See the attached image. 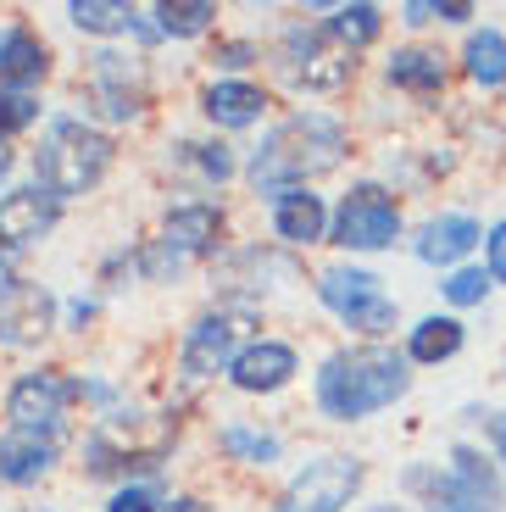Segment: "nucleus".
Returning <instances> with one entry per match:
<instances>
[{
    "label": "nucleus",
    "mask_w": 506,
    "mask_h": 512,
    "mask_svg": "<svg viewBox=\"0 0 506 512\" xmlns=\"http://www.w3.org/2000/svg\"><path fill=\"white\" fill-rule=\"evenodd\" d=\"M351 151V134H345L340 117L329 112H290L279 128H267L262 145L245 162V179L256 195H284V190H312V179L334 173Z\"/></svg>",
    "instance_id": "nucleus-1"
},
{
    "label": "nucleus",
    "mask_w": 506,
    "mask_h": 512,
    "mask_svg": "<svg viewBox=\"0 0 506 512\" xmlns=\"http://www.w3.org/2000/svg\"><path fill=\"white\" fill-rule=\"evenodd\" d=\"M406 390H412V362L395 346H345L323 357L312 379L317 412L329 423H362L373 412L395 407Z\"/></svg>",
    "instance_id": "nucleus-2"
},
{
    "label": "nucleus",
    "mask_w": 506,
    "mask_h": 512,
    "mask_svg": "<svg viewBox=\"0 0 506 512\" xmlns=\"http://www.w3.org/2000/svg\"><path fill=\"white\" fill-rule=\"evenodd\" d=\"M112 167V134L84 117H51L45 140L34 151V184L56 201H78L106 179Z\"/></svg>",
    "instance_id": "nucleus-3"
},
{
    "label": "nucleus",
    "mask_w": 506,
    "mask_h": 512,
    "mask_svg": "<svg viewBox=\"0 0 506 512\" xmlns=\"http://www.w3.org/2000/svg\"><path fill=\"white\" fill-rule=\"evenodd\" d=\"M223 245V206L212 201H178L162 218V234L145 240L140 251V273L151 284H167L178 273H190L201 256H212Z\"/></svg>",
    "instance_id": "nucleus-4"
},
{
    "label": "nucleus",
    "mask_w": 506,
    "mask_h": 512,
    "mask_svg": "<svg viewBox=\"0 0 506 512\" xmlns=\"http://www.w3.org/2000/svg\"><path fill=\"white\" fill-rule=\"evenodd\" d=\"M317 301L351 334H362L367 346H379L384 334L395 329V301L384 290V279L367 268H351V262H334V268L317 273Z\"/></svg>",
    "instance_id": "nucleus-5"
},
{
    "label": "nucleus",
    "mask_w": 506,
    "mask_h": 512,
    "mask_svg": "<svg viewBox=\"0 0 506 512\" xmlns=\"http://www.w3.org/2000/svg\"><path fill=\"white\" fill-rule=\"evenodd\" d=\"M251 329H256V312L251 307H212L190 323L184 346H178V373L184 379H217V373L234 368L245 346H251Z\"/></svg>",
    "instance_id": "nucleus-6"
},
{
    "label": "nucleus",
    "mask_w": 506,
    "mask_h": 512,
    "mask_svg": "<svg viewBox=\"0 0 506 512\" xmlns=\"http://www.w3.org/2000/svg\"><path fill=\"white\" fill-rule=\"evenodd\" d=\"M367 479V462L351 451H329V457H312L290 485L279 490L273 512H345L356 501Z\"/></svg>",
    "instance_id": "nucleus-7"
},
{
    "label": "nucleus",
    "mask_w": 506,
    "mask_h": 512,
    "mask_svg": "<svg viewBox=\"0 0 506 512\" xmlns=\"http://www.w3.org/2000/svg\"><path fill=\"white\" fill-rule=\"evenodd\" d=\"M329 240L340 251H390L401 240V201H395V190H384L373 179L351 184V195L334 206Z\"/></svg>",
    "instance_id": "nucleus-8"
},
{
    "label": "nucleus",
    "mask_w": 506,
    "mask_h": 512,
    "mask_svg": "<svg viewBox=\"0 0 506 512\" xmlns=\"http://www.w3.org/2000/svg\"><path fill=\"white\" fill-rule=\"evenodd\" d=\"M73 396H84V384H73L62 368H28L12 379L6 390V418L12 429H39V435H56L73 407Z\"/></svg>",
    "instance_id": "nucleus-9"
},
{
    "label": "nucleus",
    "mask_w": 506,
    "mask_h": 512,
    "mask_svg": "<svg viewBox=\"0 0 506 512\" xmlns=\"http://www.w3.org/2000/svg\"><path fill=\"white\" fill-rule=\"evenodd\" d=\"M301 373V351L290 340H273V334H256L251 346L234 357L228 368V384L240 390V396H279L284 384Z\"/></svg>",
    "instance_id": "nucleus-10"
},
{
    "label": "nucleus",
    "mask_w": 506,
    "mask_h": 512,
    "mask_svg": "<svg viewBox=\"0 0 506 512\" xmlns=\"http://www.w3.org/2000/svg\"><path fill=\"white\" fill-rule=\"evenodd\" d=\"M56 329V295L34 279H12L0 290V340L6 346H34Z\"/></svg>",
    "instance_id": "nucleus-11"
},
{
    "label": "nucleus",
    "mask_w": 506,
    "mask_h": 512,
    "mask_svg": "<svg viewBox=\"0 0 506 512\" xmlns=\"http://www.w3.org/2000/svg\"><path fill=\"white\" fill-rule=\"evenodd\" d=\"M89 106L106 117V123H134V117L145 112V90L140 78H134V67H128V56H112L101 51L95 62H89V84H84Z\"/></svg>",
    "instance_id": "nucleus-12"
},
{
    "label": "nucleus",
    "mask_w": 506,
    "mask_h": 512,
    "mask_svg": "<svg viewBox=\"0 0 506 512\" xmlns=\"http://www.w3.org/2000/svg\"><path fill=\"white\" fill-rule=\"evenodd\" d=\"M62 218V201L45 195L39 184H17V190L0 195V245L6 251H23V245L45 240Z\"/></svg>",
    "instance_id": "nucleus-13"
},
{
    "label": "nucleus",
    "mask_w": 506,
    "mask_h": 512,
    "mask_svg": "<svg viewBox=\"0 0 506 512\" xmlns=\"http://www.w3.org/2000/svg\"><path fill=\"white\" fill-rule=\"evenodd\" d=\"M56 462H62V440L56 435H39V429H6L0 435V485L28 490L39 479H51Z\"/></svg>",
    "instance_id": "nucleus-14"
},
{
    "label": "nucleus",
    "mask_w": 506,
    "mask_h": 512,
    "mask_svg": "<svg viewBox=\"0 0 506 512\" xmlns=\"http://www.w3.org/2000/svg\"><path fill=\"white\" fill-rule=\"evenodd\" d=\"M45 73H51L45 34L34 23H23V17L0 23V90H34Z\"/></svg>",
    "instance_id": "nucleus-15"
},
{
    "label": "nucleus",
    "mask_w": 506,
    "mask_h": 512,
    "mask_svg": "<svg viewBox=\"0 0 506 512\" xmlns=\"http://www.w3.org/2000/svg\"><path fill=\"white\" fill-rule=\"evenodd\" d=\"M267 106H273V95H267L256 78H212L201 90V112L212 117L217 128H251L267 117Z\"/></svg>",
    "instance_id": "nucleus-16"
},
{
    "label": "nucleus",
    "mask_w": 506,
    "mask_h": 512,
    "mask_svg": "<svg viewBox=\"0 0 506 512\" xmlns=\"http://www.w3.org/2000/svg\"><path fill=\"white\" fill-rule=\"evenodd\" d=\"M267 218H273V234H279L284 245H317V240H329V229H334L329 206H323V195H317V190L273 195Z\"/></svg>",
    "instance_id": "nucleus-17"
},
{
    "label": "nucleus",
    "mask_w": 506,
    "mask_h": 512,
    "mask_svg": "<svg viewBox=\"0 0 506 512\" xmlns=\"http://www.w3.org/2000/svg\"><path fill=\"white\" fill-rule=\"evenodd\" d=\"M484 240V229H479V218H468V212H440V218H429L418 229V262H429V268H451L456 273V262L473 251V245Z\"/></svg>",
    "instance_id": "nucleus-18"
},
{
    "label": "nucleus",
    "mask_w": 506,
    "mask_h": 512,
    "mask_svg": "<svg viewBox=\"0 0 506 512\" xmlns=\"http://www.w3.org/2000/svg\"><path fill=\"white\" fill-rule=\"evenodd\" d=\"M451 490L468 501L473 512H501L506 507L501 468H495L479 446H451Z\"/></svg>",
    "instance_id": "nucleus-19"
},
{
    "label": "nucleus",
    "mask_w": 506,
    "mask_h": 512,
    "mask_svg": "<svg viewBox=\"0 0 506 512\" xmlns=\"http://www.w3.org/2000/svg\"><path fill=\"white\" fill-rule=\"evenodd\" d=\"M462 340H468L462 318L429 312V318H418L406 329V362H412V368H440V362H451L456 351H462Z\"/></svg>",
    "instance_id": "nucleus-20"
},
{
    "label": "nucleus",
    "mask_w": 506,
    "mask_h": 512,
    "mask_svg": "<svg viewBox=\"0 0 506 512\" xmlns=\"http://www.w3.org/2000/svg\"><path fill=\"white\" fill-rule=\"evenodd\" d=\"M384 78L406 95H440L445 90V56L429 45H401V51L384 62Z\"/></svg>",
    "instance_id": "nucleus-21"
},
{
    "label": "nucleus",
    "mask_w": 506,
    "mask_h": 512,
    "mask_svg": "<svg viewBox=\"0 0 506 512\" xmlns=\"http://www.w3.org/2000/svg\"><path fill=\"white\" fill-rule=\"evenodd\" d=\"M323 34L340 45V51H362V45H373V39L384 34V12L379 6H367V0H356V6H334L329 23H323Z\"/></svg>",
    "instance_id": "nucleus-22"
},
{
    "label": "nucleus",
    "mask_w": 506,
    "mask_h": 512,
    "mask_svg": "<svg viewBox=\"0 0 506 512\" xmlns=\"http://www.w3.org/2000/svg\"><path fill=\"white\" fill-rule=\"evenodd\" d=\"M462 67H468V78L484 84V90L506 84V34L501 28H473L468 45H462Z\"/></svg>",
    "instance_id": "nucleus-23"
},
{
    "label": "nucleus",
    "mask_w": 506,
    "mask_h": 512,
    "mask_svg": "<svg viewBox=\"0 0 506 512\" xmlns=\"http://www.w3.org/2000/svg\"><path fill=\"white\" fill-rule=\"evenodd\" d=\"M151 17H156V34L195 39V34H206V28L217 23V6H212V0H162Z\"/></svg>",
    "instance_id": "nucleus-24"
},
{
    "label": "nucleus",
    "mask_w": 506,
    "mask_h": 512,
    "mask_svg": "<svg viewBox=\"0 0 506 512\" xmlns=\"http://www.w3.org/2000/svg\"><path fill=\"white\" fill-rule=\"evenodd\" d=\"M67 23L78 28V34H128V28L140 23V17L128 12L123 0H73L67 6Z\"/></svg>",
    "instance_id": "nucleus-25"
},
{
    "label": "nucleus",
    "mask_w": 506,
    "mask_h": 512,
    "mask_svg": "<svg viewBox=\"0 0 506 512\" xmlns=\"http://www.w3.org/2000/svg\"><path fill=\"white\" fill-rule=\"evenodd\" d=\"M217 446L228 451V457L240 462H279V435H267V429H251V423H223V435H217Z\"/></svg>",
    "instance_id": "nucleus-26"
},
{
    "label": "nucleus",
    "mask_w": 506,
    "mask_h": 512,
    "mask_svg": "<svg viewBox=\"0 0 506 512\" xmlns=\"http://www.w3.org/2000/svg\"><path fill=\"white\" fill-rule=\"evenodd\" d=\"M39 123V95L34 90H0V145Z\"/></svg>",
    "instance_id": "nucleus-27"
},
{
    "label": "nucleus",
    "mask_w": 506,
    "mask_h": 512,
    "mask_svg": "<svg viewBox=\"0 0 506 512\" xmlns=\"http://www.w3.org/2000/svg\"><path fill=\"white\" fill-rule=\"evenodd\" d=\"M440 290H445V301H451V307H479L484 295L495 290V279H490L484 268H456L451 279L440 284Z\"/></svg>",
    "instance_id": "nucleus-28"
},
{
    "label": "nucleus",
    "mask_w": 506,
    "mask_h": 512,
    "mask_svg": "<svg viewBox=\"0 0 506 512\" xmlns=\"http://www.w3.org/2000/svg\"><path fill=\"white\" fill-rule=\"evenodd\" d=\"M195 151V167H201L212 184H228L234 173H240V156H234V145H223V140H206V145H190Z\"/></svg>",
    "instance_id": "nucleus-29"
},
{
    "label": "nucleus",
    "mask_w": 506,
    "mask_h": 512,
    "mask_svg": "<svg viewBox=\"0 0 506 512\" xmlns=\"http://www.w3.org/2000/svg\"><path fill=\"white\" fill-rule=\"evenodd\" d=\"M162 490L145 485V479H128V485L112 490V501H106V512H162Z\"/></svg>",
    "instance_id": "nucleus-30"
},
{
    "label": "nucleus",
    "mask_w": 506,
    "mask_h": 512,
    "mask_svg": "<svg viewBox=\"0 0 506 512\" xmlns=\"http://www.w3.org/2000/svg\"><path fill=\"white\" fill-rule=\"evenodd\" d=\"M406 485L429 490V507H434V512H473L468 501H462V496L451 490V474L440 479V474H423V468H412V474H406Z\"/></svg>",
    "instance_id": "nucleus-31"
},
{
    "label": "nucleus",
    "mask_w": 506,
    "mask_h": 512,
    "mask_svg": "<svg viewBox=\"0 0 506 512\" xmlns=\"http://www.w3.org/2000/svg\"><path fill=\"white\" fill-rule=\"evenodd\" d=\"M484 273H490L495 284H506V218L484 234Z\"/></svg>",
    "instance_id": "nucleus-32"
},
{
    "label": "nucleus",
    "mask_w": 506,
    "mask_h": 512,
    "mask_svg": "<svg viewBox=\"0 0 506 512\" xmlns=\"http://www.w3.org/2000/svg\"><path fill=\"white\" fill-rule=\"evenodd\" d=\"M212 62H217V67H251V62H262V56H256V45L234 39V45H223V51H217Z\"/></svg>",
    "instance_id": "nucleus-33"
},
{
    "label": "nucleus",
    "mask_w": 506,
    "mask_h": 512,
    "mask_svg": "<svg viewBox=\"0 0 506 512\" xmlns=\"http://www.w3.org/2000/svg\"><path fill=\"white\" fill-rule=\"evenodd\" d=\"M401 17L412 28H423V23H434V17H440V6H423V0H412V6H401Z\"/></svg>",
    "instance_id": "nucleus-34"
},
{
    "label": "nucleus",
    "mask_w": 506,
    "mask_h": 512,
    "mask_svg": "<svg viewBox=\"0 0 506 512\" xmlns=\"http://www.w3.org/2000/svg\"><path fill=\"white\" fill-rule=\"evenodd\" d=\"M490 440H495V457L506 462V412H490Z\"/></svg>",
    "instance_id": "nucleus-35"
},
{
    "label": "nucleus",
    "mask_w": 506,
    "mask_h": 512,
    "mask_svg": "<svg viewBox=\"0 0 506 512\" xmlns=\"http://www.w3.org/2000/svg\"><path fill=\"white\" fill-rule=\"evenodd\" d=\"M462 17H473L468 0H445V6H440V23H462Z\"/></svg>",
    "instance_id": "nucleus-36"
},
{
    "label": "nucleus",
    "mask_w": 506,
    "mask_h": 512,
    "mask_svg": "<svg viewBox=\"0 0 506 512\" xmlns=\"http://www.w3.org/2000/svg\"><path fill=\"white\" fill-rule=\"evenodd\" d=\"M162 512H212V507H206V501H195V496H173Z\"/></svg>",
    "instance_id": "nucleus-37"
},
{
    "label": "nucleus",
    "mask_w": 506,
    "mask_h": 512,
    "mask_svg": "<svg viewBox=\"0 0 506 512\" xmlns=\"http://www.w3.org/2000/svg\"><path fill=\"white\" fill-rule=\"evenodd\" d=\"M67 318H73V323H78V329H84V323H89V318H95V301H73V307H67Z\"/></svg>",
    "instance_id": "nucleus-38"
},
{
    "label": "nucleus",
    "mask_w": 506,
    "mask_h": 512,
    "mask_svg": "<svg viewBox=\"0 0 506 512\" xmlns=\"http://www.w3.org/2000/svg\"><path fill=\"white\" fill-rule=\"evenodd\" d=\"M12 167H17V156H12V145H0V184L12 179ZM0 195H6V190H0Z\"/></svg>",
    "instance_id": "nucleus-39"
},
{
    "label": "nucleus",
    "mask_w": 506,
    "mask_h": 512,
    "mask_svg": "<svg viewBox=\"0 0 506 512\" xmlns=\"http://www.w3.org/2000/svg\"><path fill=\"white\" fill-rule=\"evenodd\" d=\"M367 512H412V507H401V501H379V507H367Z\"/></svg>",
    "instance_id": "nucleus-40"
},
{
    "label": "nucleus",
    "mask_w": 506,
    "mask_h": 512,
    "mask_svg": "<svg viewBox=\"0 0 506 512\" xmlns=\"http://www.w3.org/2000/svg\"><path fill=\"white\" fill-rule=\"evenodd\" d=\"M17 512H51V507H17Z\"/></svg>",
    "instance_id": "nucleus-41"
}]
</instances>
